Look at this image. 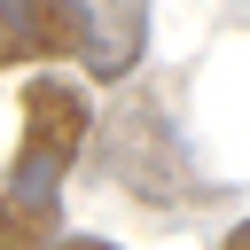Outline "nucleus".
Instances as JSON below:
<instances>
[{"label": "nucleus", "mask_w": 250, "mask_h": 250, "mask_svg": "<svg viewBox=\"0 0 250 250\" xmlns=\"http://www.w3.org/2000/svg\"><path fill=\"white\" fill-rule=\"evenodd\" d=\"M47 250H117V242H102V234H55Z\"/></svg>", "instance_id": "obj_5"}, {"label": "nucleus", "mask_w": 250, "mask_h": 250, "mask_svg": "<svg viewBox=\"0 0 250 250\" xmlns=\"http://www.w3.org/2000/svg\"><path fill=\"white\" fill-rule=\"evenodd\" d=\"M86 8L78 0H0V62H39V55H78Z\"/></svg>", "instance_id": "obj_3"}, {"label": "nucleus", "mask_w": 250, "mask_h": 250, "mask_svg": "<svg viewBox=\"0 0 250 250\" xmlns=\"http://www.w3.org/2000/svg\"><path fill=\"white\" fill-rule=\"evenodd\" d=\"M148 47V8L117 0V8H86V39H78V62L86 78H125Z\"/></svg>", "instance_id": "obj_4"}, {"label": "nucleus", "mask_w": 250, "mask_h": 250, "mask_svg": "<svg viewBox=\"0 0 250 250\" xmlns=\"http://www.w3.org/2000/svg\"><path fill=\"white\" fill-rule=\"evenodd\" d=\"M86 94L70 78H31L23 86V141L16 172L0 188V250H47L62 219V172L86 148Z\"/></svg>", "instance_id": "obj_1"}, {"label": "nucleus", "mask_w": 250, "mask_h": 250, "mask_svg": "<svg viewBox=\"0 0 250 250\" xmlns=\"http://www.w3.org/2000/svg\"><path fill=\"white\" fill-rule=\"evenodd\" d=\"M219 250H250V219H242V227H227V234H219Z\"/></svg>", "instance_id": "obj_6"}, {"label": "nucleus", "mask_w": 250, "mask_h": 250, "mask_svg": "<svg viewBox=\"0 0 250 250\" xmlns=\"http://www.w3.org/2000/svg\"><path fill=\"white\" fill-rule=\"evenodd\" d=\"M102 156H109V180L133 188L141 203H188V195H195L188 148H180L172 117H164L156 102H117L109 125H102Z\"/></svg>", "instance_id": "obj_2"}]
</instances>
